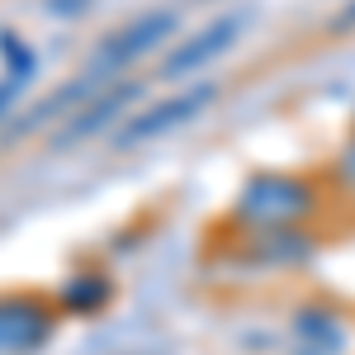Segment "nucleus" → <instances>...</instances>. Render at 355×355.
Listing matches in <instances>:
<instances>
[{
  "label": "nucleus",
  "instance_id": "1",
  "mask_svg": "<svg viewBox=\"0 0 355 355\" xmlns=\"http://www.w3.org/2000/svg\"><path fill=\"white\" fill-rule=\"evenodd\" d=\"M171 33H175V10H147V15H137L133 24H123V28H114L110 38H100V48L85 57V71L114 81V76H123L133 62H142L147 53H157Z\"/></svg>",
  "mask_w": 355,
  "mask_h": 355
},
{
  "label": "nucleus",
  "instance_id": "2",
  "mask_svg": "<svg viewBox=\"0 0 355 355\" xmlns=\"http://www.w3.org/2000/svg\"><path fill=\"white\" fill-rule=\"evenodd\" d=\"M313 209V194L294 175H256L237 199V214L261 232H284Z\"/></svg>",
  "mask_w": 355,
  "mask_h": 355
},
{
  "label": "nucleus",
  "instance_id": "7",
  "mask_svg": "<svg viewBox=\"0 0 355 355\" xmlns=\"http://www.w3.org/2000/svg\"><path fill=\"white\" fill-rule=\"evenodd\" d=\"M95 299H105V279H90V284L67 289V303H71V308H95Z\"/></svg>",
  "mask_w": 355,
  "mask_h": 355
},
{
  "label": "nucleus",
  "instance_id": "4",
  "mask_svg": "<svg viewBox=\"0 0 355 355\" xmlns=\"http://www.w3.org/2000/svg\"><path fill=\"white\" fill-rule=\"evenodd\" d=\"M237 33H242V15L214 19L204 33H194V38H185V43L171 48V57L162 62V76L166 81H185V76H194V71H204L214 57H223L232 43H237Z\"/></svg>",
  "mask_w": 355,
  "mask_h": 355
},
{
  "label": "nucleus",
  "instance_id": "6",
  "mask_svg": "<svg viewBox=\"0 0 355 355\" xmlns=\"http://www.w3.org/2000/svg\"><path fill=\"white\" fill-rule=\"evenodd\" d=\"M53 327L48 308L33 299H0V355L33 351Z\"/></svg>",
  "mask_w": 355,
  "mask_h": 355
},
{
  "label": "nucleus",
  "instance_id": "8",
  "mask_svg": "<svg viewBox=\"0 0 355 355\" xmlns=\"http://www.w3.org/2000/svg\"><path fill=\"white\" fill-rule=\"evenodd\" d=\"M24 81H28L24 71H10V76L0 81V114H5L10 105H15V95H19V85H24Z\"/></svg>",
  "mask_w": 355,
  "mask_h": 355
},
{
  "label": "nucleus",
  "instance_id": "5",
  "mask_svg": "<svg viewBox=\"0 0 355 355\" xmlns=\"http://www.w3.org/2000/svg\"><path fill=\"white\" fill-rule=\"evenodd\" d=\"M137 100V81H114L105 85L90 105H81V110L71 114V119H62V133L53 137V147H71V142H85V137H95L100 128H110L119 114L128 110Z\"/></svg>",
  "mask_w": 355,
  "mask_h": 355
},
{
  "label": "nucleus",
  "instance_id": "3",
  "mask_svg": "<svg viewBox=\"0 0 355 355\" xmlns=\"http://www.w3.org/2000/svg\"><path fill=\"white\" fill-rule=\"evenodd\" d=\"M214 95H218V85H194L185 95H175V100H166V105H152V110L142 114H128V123L119 128V147H142V142H157L162 133H175L180 123H190L194 114H204L214 105Z\"/></svg>",
  "mask_w": 355,
  "mask_h": 355
},
{
  "label": "nucleus",
  "instance_id": "9",
  "mask_svg": "<svg viewBox=\"0 0 355 355\" xmlns=\"http://www.w3.org/2000/svg\"><path fill=\"white\" fill-rule=\"evenodd\" d=\"M327 28H331V33H351V28H355V0L341 10V15H336V19H331Z\"/></svg>",
  "mask_w": 355,
  "mask_h": 355
}]
</instances>
